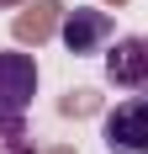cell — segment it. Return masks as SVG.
I'll return each instance as SVG.
<instances>
[{"instance_id": "1", "label": "cell", "mask_w": 148, "mask_h": 154, "mask_svg": "<svg viewBox=\"0 0 148 154\" xmlns=\"http://www.w3.org/2000/svg\"><path fill=\"white\" fill-rule=\"evenodd\" d=\"M32 96H37V59L16 53V48H0V117L21 122L32 112Z\"/></svg>"}, {"instance_id": "2", "label": "cell", "mask_w": 148, "mask_h": 154, "mask_svg": "<svg viewBox=\"0 0 148 154\" xmlns=\"http://www.w3.org/2000/svg\"><path fill=\"white\" fill-rule=\"evenodd\" d=\"M106 154H148V96H127L101 122Z\"/></svg>"}, {"instance_id": "3", "label": "cell", "mask_w": 148, "mask_h": 154, "mask_svg": "<svg viewBox=\"0 0 148 154\" xmlns=\"http://www.w3.org/2000/svg\"><path fill=\"white\" fill-rule=\"evenodd\" d=\"M106 80L127 96H148V32L138 37H111L106 48Z\"/></svg>"}, {"instance_id": "4", "label": "cell", "mask_w": 148, "mask_h": 154, "mask_svg": "<svg viewBox=\"0 0 148 154\" xmlns=\"http://www.w3.org/2000/svg\"><path fill=\"white\" fill-rule=\"evenodd\" d=\"M58 37H64V48H69L74 59H79V53H106L111 37H117V21L106 11H95V5H74V11H64Z\"/></svg>"}]
</instances>
